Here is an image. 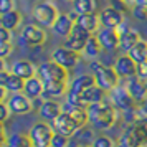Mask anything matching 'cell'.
Wrapping results in <instances>:
<instances>
[{
	"instance_id": "1",
	"label": "cell",
	"mask_w": 147,
	"mask_h": 147,
	"mask_svg": "<svg viewBox=\"0 0 147 147\" xmlns=\"http://www.w3.org/2000/svg\"><path fill=\"white\" fill-rule=\"evenodd\" d=\"M86 113L89 122L99 131L111 129L117 121V109L111 102H104V101L86 107Z\"/></svg>"
},
{
	"instance_id": "2",
	"label": "cell",
	"mask_w": 147,
	"mask_h": 147,
	"mask_svg": "<svg viewBox=\"0 0 147 147\" xmlns=\"http://www.w3.org/2000/svg\"><path fill=\"white\" fill-rule=\"evenodd\" d=\"M91 74L96 78V84L104 89L106 93L113 91L116 86H119V76L116 73V69L113 66H106L102 63H98V61H93L91 63Z\"/></svg>"
},
{
	"instance_id": "3",
	"label": "cell",
	"mask_w": 147,
	"mask_h": 147,
	"mask_svg": "<svg viewBox=\"0 0 147 147\" xmlns=\"http://www.w3.org/2000/svg\"><path fill=\"white\" fill-rule=\"evenodd\" d=\"M35 23H38L40 27H53L56 18L60 17L58 8L55 7L51 2H41L38 5H35L33 12H32Z\"/></svg>"
},
{
	"instance_id": "4",
	"label": "cell",
	"mask_w": 147,
	"mask_h": 147,
	"mask_svg": "<svg viewBox=\"0 0 147 147\" xmlns=\"http://www.w3.org/2000/svg\"><path fill=\"white\" fill-rule=\"evenodd\" d=\"M28 136H30L35 147H50L51 146V139L55 136V131H53V126H50L45 121H40V122H35L32 126Z\"/></svg>"
},
{
	"instance_id": "5",
	"label": "cell",
	"mask_w": 147,
	"mask_h": 147,
	"mask_svg": "<svg viewBox=\"0 0 147 147\" xmlns=\"http://www.w3.org/2000/svg\"><path fill=\"white\" fill-rule=\"evenodd\" d=\"M36 76L41 81H68V69L51 60L45 61L38 66Z\"/></svg>"
},
{
	"instance_id": "6",
	"label": "cell",
	"mask_w": 147,
	"mask_h": 147,
	"mask_svg": "<svg viewBox=\"0 0 147 147\" xmlns=\"http://www.w3.org/2000/svg\"><path fill=\"white\" fill-rule=\"evenodd\" d=\"M109 98H111V104H113L117 111H131L134 109L136 101L132 99V96L129 94L126 86H116L113 91H109Z\"/></svg>"
},
{
	"instance_id": "7",
	"label": "cell",
	"mask_w": 147,
	"mask_h": 147,
	"mask_svg": "<svg viewBox=\"0 0 147 147\" xmlns=\"http://www.w3.org/2000/svg\"><path fill=\"white\" fill-rule=\"evenodd\" d=\"M51 60H53L55 63L61 65L63 68H66L68 71H69V69H73V68L78 65V61L81 60V53L73 51V50L65 48V47H58L53 53H51Z\"/></svg>"
},
{
	"instance_id": "8",
	"label": "cell",
	"mask_w": 147,
	"mask_h": 147,
	"mask_svg": "<svg viewBox=\"0 0 147 147\" xmlns=\"http://www.w3.org/2000/svg\"><path fill=\"white\" fill-rule=\"evenodd\" d=\"M22 40L28 47H41L47 41V32L40 25H27L22 30Z\"/></svg>"
},
{
	"instance_id": "9",
	"label": "cell",
	"mask_w": 147,
	"mask_h": 147,
	"mask_svg": "<svg viewBox=\"0 0 147 147\" xmlns=\"http://www.w3.org/2000/svg\"><path fill=\"white\" fill-rule=\"evenodd\" d=\"M91 36H93V35H89L88 32L81 30L78 25H74L73 32L69 33V36H68V38H65V45H63V47H65V48H69V50H73V51H78V53H81V51L84 50L88 40H89Z\"/></svg>"
},
{
	"instance_id": "10",
	"label": "cell",
	"mask_w": 147,
	"mask_h": 147,
	"mask_svg": "<svg viewBox=\"0 0 147 147\" xmlns=\"http://www.w3.org/2000/svg\"><path fill=\"white\" fill-rule=\"evenodd\" d=\"M7 106L10 109L12 114H27L30 111H33V106H32V99L27 98L23 93H15L10 94V98L7 101Z\"/></svg>"
},
{
	"instance_id": "11",
	"label": "cell",
	"mask_w": 147,
	"mask_h": 147,
	"mask_svg": "<svg viewBox=\"0 0 147 147\" xmlns=\"http://www.w3.org/2000/svg\"><path fill=\"white\" fill-rule=\"evenodd\" d=\"M99 20L101 27L106 28H117L119 25L124 23V15L119 8L116 7H106L99 12Z\"/></svg>"
},
{
	"instance_id": "12",
	"label": "cell",
	"mask_w": 147,
	"mask_h": 147,
	"mask_svg": "<svg viewBox=\"0 0 147 147\" xmlns=\"http://www.w3.org/2000/svg\"><path fill=\"white\" fill-rule=\"evenodd\" d=\"M98 40H99L102 50L106 51H114L119 48V33L116 28H106L101 27V30L96 33Z\"/></svg>"
},
{
	"instance_id": "13",
	"label": "cell",
	"mask_w": 147,
	"mask_h": 147,
	"mask_svg": "<svg viewBox=\"0 0 147 147\" xmlns=\"http://www.w3.org/2000/svg\"><path fill=\"white\" fill-rule=\"evenodd\" d=\"M114 69H116V73H117V76L119 78H124V80H127V78H132V76H136V69H137V63L129 56V55H122V56H119L117 60H116V63H114Z\"/></svg>"
},
{
	"instance_id": "14",
	"label": "cell",
	"mask_w": 147,
	"mask_h": 147,
	"mask_svg": "<svg viewBox=\"0 0 147 147\" xmlns=\"http://www.w3.org/2000/svg\"><path fill=\"white\" fill-rule=\"evenodd\" d=\"M74 25H78L81 30L88 32L89 35L98 33L101 30V20H99V13H88V15H76Z\"/></svg>"
},
{
	"instance_id": "15",
	"label": "cell",
	"mask_w": 147,
	"mask_h": 147,
	"mask_svg": "<svg viewBox=\"0 0 147 147\" xmlns=\"http://www.w3.org/2000/svg\"><path fill=\"white\" fill-rule=\"evenodd\" d=\"M126 89L129 91V94L132 96V99L136 101V102H142V101L147 99V84H146V81L139 80L137 76L127 78Z\"/></svg>"
},
{
	"instance_id": "16",
	"label": "cell",
	"mask_w": 147,
	"mask_h": 147,
	"mask_svg": "<svg viewBox=\"0 0 147 147\" xmlns=\"http://www.w3.org/2000/svg\"><path fill=\"white\" fill-rule=\"evenodd\" d=\"M104 96H106V91L104 89H101L98 84L93 88H89L86 89L84 93L80 94V101H81V106L84 107H89L91 104H98V102H102L104 101Z\"/></svg>"
},
{
	"instance_id": "17",
	"label": "cell",
	"mask_w": 147,
	"mask_h": 147,
	"mask_svg": "<svg viewBox=\"0 0 147 147\" xmlns=\"http://www.w3.org/2000/svg\"><path fill=\"white\" fill-rule=\"evenodd\" d=\"M43 88H45V94L50 99L55 98H61V96H66L68 94V81H43Z\"/></svg>"
},
{
	"instance_id": "18",
	"label": "cell",
	"mask_w": 147,
	"mask_h": 147,
	"mask_svg": "<svg viewBox=\"0 0 147 147\" xmlns=\"http://www.w3.org/2000/svg\"><path fill=\"white\" fill-rule=\"evenodd\" d=\"M12 73L17 74V76H20L22 80L27 81V80H30V78L36 76V68H35V65L32 61L18 60L12 65Z\"/></svg>"
},
{
	"instance_id": "19",
	"label": "cell",
	"mask_w": 147,
	"mask_h": 147,
	"mask_svg": "<svg viewBox=\"0 0 147 147\" xmlns=\"http://www.w3.org/2000/svg\"><path fill=\"white\" fill-rule=\"evenodd\" d=\"M53 32L58 36H61V38H68L69 36V33L73 32L74 28V22L71 20V17L66 13H60V17L56 18V22H55L53 27Z\"/></svg>"
},
{
	"instance_id": "20",
	"label": "cell",
	"mask_w": 147,
	"mask_h": 147,
	"mask_svg": "<svg viewBox=\"0 0 147 147\" xmlns=\"http://www.w3.org/2000/svg\"><path fill=\"white\" fill-rule=\"evenodd\" d=\"M93 86H96V78H94L93 74H80V76H76V78L71 81L68 91L81 94V93H84L86 89H89V88H93Z\"/></svg>"
},
{
	"instance_id": "21",
	"label": "cell",
	"mask_w": 147,
	"mask_h": 147,
	"mask_svg": "<svg viewBox=\"0 0 147 147\" xmlns=\"http://www.w3.org/2000/svg\"><path fill=\"white\" fill-rule=\"evenodd\" d=\"M23 94L30 98V99H36L45 94V88H43V81L38 76H33L30 80L25 81V88H23Z\"/></svg>"
},
{
	"instance_id": "22",
	"label": "cell",
	"mask_w": 147,
	"mask_h": 147,
	"mask_svg": "<svg viewBox=\"0 0 147 147\" xmlns=\"http://www.w3.org/2000/svg\"><path fill=\"white\" fill-rule=\"evenodd\" d=\"M61 113H63V106H61L60 102L53 101V99L45 101L43 106H41V109H40V116L45 121H50V122H53Z\"/></svg>"
},
{
	"instance_id": "23",
	"label": "cell",
	"mask_w": 147,
	"mask_h": 147,
	"mask_svg": "<svg viewBox=\"0 0 147 147\" xmlns=\"http://www.w3.org/2000/svg\"><path fill=\"white\" fill-rule=\"evenodd\" d=\"M140 40H142V38H140L139 32L134 30V28H129L127 32H124V33L119 35V48L122 50V51L127 53V51H129L134 45H137Z\"/></svg>"
},
{
	"instance_id": "24",
	"label": "cell",
	"mask_w": 147,
	"mask_h": 147,
	"mask_svg": "<svg viewBox=\"0 0 147 147\" xmlns=\"http://www.w3.org/2000/svg\"><path fill=\"white\" fill-rule=\"evenodd\" d=\"M129 126L136 132L140 146H147V117H139V119L129 122Z\"/></svg>"
},
{
	"instance_id": "25",
	"label": "cell",
	"mask_w": 147,
	"mask_h": 147,
	"mask_svg": "<svg viewBox=\"0 0 147 147\" xmlns=\"http://www.w3.org/2000/svg\"><path fill=\"white\" fill-rule=\"evenodd\" d=\"M126 55H129L131 58H132L137 65L139 63H144V61H147V41L140 40L137 45H134L129 51H127Z\"/></svg>"
},
{
	"instance_id": "26",
	"label": "cell",
	"mask_w": 147,
	"mask_h": 147,
	"mask_svg": "<svg viewBox=\"0 0 147 147\" xmlns=\"http://www.w3.org/2000/svg\"><path fill=\"white\" fill-rule=\"evenodd\" d=\"M5 147H35V146L28 134L15 132L7 139V146Z\"/></svg>"
},
{
	"instance_id": "27",
	"label": "cell",
	"mask_w": 147,
	"mask_h": 147,
	"mask_svg": "<svg viewBox=\"0 0 147 147\" xmlns=\"http://www.w3.org/2000/svg\"><path fill=\"white\" fill-rule=\"evenodd\" d=\"M101 51H102V47H101L99 40H98L96 35H93V36L88 40L86 47H84V50H83V53H84V56H88L89 60H96V58L101 55Z\"/></svg>"
},
{
	"instance_id": "28",
	"label": "cell",
	"mask_w": 147,
	"mask_h": 147,
	"mask_svg": "<svg viewBox=\"0 0 147 147\" xmlns=\"http://www.w3.org/2000/svg\"><path fill=\"white\" fill-rule=\"evenodd\" d=\"M20 23H22V13L17 12V10H12V12H8V13L2 15V27L10 30V32L15 30V28H18Z\"/></svg>"
},
{
	"instance_id": "29",
	"label": "cell",
	"mask_w": 147,
	"mask_h": 147,
	"mask_svg": "<svg viewBox=\"0 0 147 147\" xmlns=\"http://www.w3.org/2000/svg\"><path fill=\"white\" fill-rule=\"evenodd\" d=\"M119 147H142L140 142H139V139H137V136H136V132L132 131L131 126H127L126 131H124L122 136H121Z\"/></svg>"
},
{
	"instance_id": "30",
	"label": "cell",
	"mask_w": 147,
	"mask_h": 147,
	"mask_svg": "<svg viewBox=\"0 0 147 147\" xmlns=\"http://www.w3.org/2000/svg\"><path fill=\"white\" fill-rule=\"evenodd\" d=\"M73 10L76 15H88V13H94L96 3L94 0H73Z\"/></svg>"
},
{
	"instance_id": "31",
	"label": "cell",
	"mask_w": 147,
	"mask_h": 147,
	"mask_svg": "<svg viewBox=\"0 0 147 147\" xmlns=\"http://www.w3.org/2000/svg\"><path fill=\"white\" fill-rule=\"evenodd\" d=\"M23 88H25V80H22L20 76H17L13 73L10 74V80H8L5 89L10 91L12 94H15V93H23Z\"/></svg>"
},
{
	"instance_id": "32",
	"label": "cell",
	"mask_w": 147,
	"mask_h": 147,
	"mask_svg": "<svg viewBox=\"0 0 147 147\" xmlns=\"http://www.w3.org/2000/svg\"><path fill=\"white\" fill-rule=\"evenodd\" d=\"M93 147H114V140L107 136H98L96 139L91 142Z\"/></svg>"
},
{
	"instance_id": "33",
	"label": "cell",
	"mask_w": 147,
	"mask_h": 147,
	"mask_svg": "<svg viewBox=\"0 0 147 147\" xmlns=\"http://www.w3.org/2000/svg\"><path fill=\"white\" fill-rule=\"evenodd\" d=\"M68 144H69V137L55 132L53 139H51V146L50 147H68Z\"/></svg>"
},
{
	"instance_id": "34",
	"label": "cell",
	"mask_w": 147,
	"mask_h": 147,
	"mask_svg": "<svg viewBox=\"0 0 147 147\" xmlns=\"http://www.w3.org/2000/svg\"><path fill=\"white\" fill-rule=\"evenodd\" d=\"M132 15L137 18V20H147V7L134 5L132 7Z\"/></svg>"
},
{
	"instance_id": "35",
	"label": "cell",
	"mask_w": 147,
	"mask_h": 147,
	"mask_svg": "<svg viewBox=\"0 0 147 147\" xmlns=\"http://www.w3.org/2000/svg\"><path fill=\"white\" fill-rule=\"evenodd\" d=\"M12 50H13V47H12V41H0V58H7L8 55L12 53Z\"/></svg>"
},
{
	"instance_id": "36",
	"label": "cell",
	"mask_w": 147,
	"mask_h": 147,
	"mask_svg": "<svg viewBox=\"0 0 147 147\" xmlns=\"http://www.w3.org/2000/svg\"><path fill=\"white\" fill-rule=\"evenodd\" d=\"M136 76L142 81H147V61L144 63H139L137 65V69H136Z\"/></svg>"
},
{
	"instance_id": "37",
	"label": "cell",
	"mask_w": 147,
	"mask_h": 147,
	"mask_svg": "<svg viewBox=\"0 0 147 147\" xmlns=\"http://www.w3.org/2000/svg\"><path fill=\"white\" fill-rule=\"evenodd\" d=\"M15 10L13 8V0H0V15H5L8 12Z\"/></svg>"
},
{
	"instance_id": "38",
	"label": "cell",
	"mask_w": 147,
	"mask_h": 147,
	"mask_svg": "<svg viewBox=\"0 0 147 147\" xmlns=\"http://www.w3.org/2000/svg\"><path fill=\"white\" fill-rule=\"evenodd\" d=\"M10 109H8L7 102H3V101H0V122H5L8 119V116H10Z\"/></svg>"
},
{
	"instance_id": "39",
	"label": "cell",
	"mask_w": 147,
	"mask_h": 147,
	"mask_svg": "<svg viewBox=\"0 0 147 147\" xmlns=\"http://www.w3.org/2000/svg\"><path fill=\"white\" fill-rule=\"evenodd\" d=\"M10 74H12V71H7V69L0 73V86H3V88L7 86L8 80H10Z\"/></svg>"
},
{
	"instance_id": "40",
	"label": "cell",
	"mask_w": 147,
	"mask_h": 147,
	"mask_svg": "<svg viewBox=\"0 0 147 147\" xmlns=\"http://www.w3.org/2000/svg\"><path fill=\"white\" fill-rule=\"evenodd\" d=\"M0 41H10V30L0 27Z\"/></svg>"
},
{
	"instance_id": "41",
	"label": "cell",
	"mask_w": 147,
	"mask_h": 147,
	"mask_svg": "<svg viewBox=\"0 0 147 147\" xmlns=\"http://www.w3.org/2000/svg\"><path fill=\"white\" fill-rule=\"evenodd\" d=\"M43 102H45V101L41 99V98H36V99H32V106H33V109L40 111L41 106H43Z\"/></svg>"
},
{
	"instance_id": "42",
	"label": "cell",
	"mask_w": 147,
	"mask_h": 147,
	"mask_svg": "<svg viewBox=\"0 0 147 147\" xmlns=\"http://www.w3.org/2000/svg\"><path fill=\"white\" fill-rule=\"evenodd\" d=\"M5 94H7V89L3 86H0V101H3V98H5Z\"/></svg>"
},
{
	"instance_id": "43",
	"label": "cell",
	"mask_w": 147,
	"mask_h": 147,
	"mask_svg": "<svg viewBox=\"0 0 147 147\" xmlns=\"http://www.w3.org/2000/svg\"><path fill=\"white\" fill-rule=\"evenodd\" d=\"M2 71H5V60L3 58H0V73Z\"/></svg>"
},
{
	"instance_id": "44",
	"label": "cell",
	"mask_w": 147,
	"mask_h": 147,
	"mask_svg": "<svg viewBox=\"0 0 147 147\" xmlns=\"http://www.w3.org/2000/svg\"><path fill=\"white\" fill-rule=\"evenodd\" d=\"M136 5H142V7H147V0H136Z\"/></svg>"
},
{
	"instance_id": "45",
	"label": "cell",
	"mask_w": 147,
	"mask_h": 147,
	"mask_svg": "<svg viewBox=\"0 0 147 147\" xmlns=\"http://www.w3.org/2000/svg\"><path fill=\"white\" fill-rule=\"evenodd\" d=\"M5 134V129H3V122H0V136Z\"/></svg>"
},
{
	"instance_id": "46",
	"label": "cell",
	"mask_w": 147,
	"mask_h": 147,
	"mask_svg": "<svg viewBox=\"0 0 147 147\" xmlns=\"http://www.w3.org/2000/svg\"><path fill=\"white\" fill-rule=\"evenodd\" d=\"M76 147H93V146H89V144H84V146H76Z\"/></svg>"
},
{
	"instance_id": "47",
	"label": "cell",
	"mask_w": 147,
	"mask_h": 147,
	"mask_svg": "<svg viewBox=\"0 0 147 147\" xmlns=\"http://www.w3.org/2000/svg\"><path fill=\"white\" fill-rule=\"evenodd\" d=\"M65 2H73V0H65Z\"/></svg>"
}]
</instances>
